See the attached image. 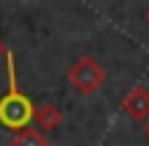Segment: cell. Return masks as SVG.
Wrapping results in <instances>:
<instances>
[{
    "mask_svg": "<svg viewBox=\"0 0 149 146\" xmlns=\"http://www.w3.org/2000/svg\"><path fill=\"white\" fill-rule=\"evenodd\" d=\"M144 17H146V22H149V8H146V14H144Z\"/></svg>",
    "mask_w": 149,
    "mask_h": 146,
    "instance_id": "ba28073f",
    "label": "cell"
},
{
    "mask_svg": "<svg viewBox=\"0 0 149 146\" xmlns=\"http://www.w3.org/2000/svg\"><path fill=\"white\" fill-rule=\"evenodd\" d=\"M122 110L135 121H146L149 119V91L144 86H133L122 99Z\"/></svg>",
    "mask_w": 149,
    "mask_h": 146,
    "instance_id": "3957f363",
    "label": "cell"
},
{
    "mask_svg": "<svg viewBox=\"0 0 149 146\" xmlns=\"http://www.w3.org/2000/svg\"><path fill=\"white\" fill-rule=\"evenodd\" d=\"M66 77H69V86H72L77 94L88 97V94H94L97 88H102V83H105L108 72L102 69V66L97 64L91 55H83V58H77V61L69 66Z\"/></svg>",
    "mask_w": 149,
    "mask_h": 146,
    "instance_id": "7a4b0ae2",
    "label": "cell"
},
{
    "mask_svg": "<svg viewBox=\"0 0 149 146\" xmlns=\"http://www.w3.org/2000/svg\"><path fill=\"white\" fill-rule=\"evenodd\" d=\"M6 69H8V91L0 97V124L8 130L19 132L28 130L36 113V105L31 102L28 94H22L19 83H17V66H14V53L6 55Z\"/></svg>",
    "mask_w": 149,
    "mask_h": 146,
    "instance_id": "6da1fadb",
    "label": "cell"
},
{
    "mask_svg": "<svg viewBox=\"0 0 149 146\" xmlns=\"http://www.w3.org/2000/svg\"><path fill=\"white\" fill-rule=\"evenodd\" d=\"M6 55H8V50H6V42H3V39H0V61H3Z\"/></svg>",
    "mask_w": 149,
    "mask_h": 146,
    "instance_id": "8992f818",
    "label": "cell"
},
{
    "mask_svg": "<svg viewBox=\"0 0 149 146\" xmlns=\"http://www.w3.org/2000/svg\"><path fill=\"white\" fill-rule=\"evenodd\" d=\"M8 146H53V143H50V138L44 135L42 130H36V127H28V130L14 132V138H11Z\"/></svg>",
    "mask_w": 149,
    "mask_h": 146,
    "instance_id": "5b68a950",
    "label": "cell"
},
{
    "mask_svg": "<svg viewBox=\"0 0 149 146\" xmlns=\"http://www.w3.org/2000/svg\"><path fill=\"white\" fill-rule=\"evenodd\" d=\"M144 132H146V138H149V119L144 121Z\"/></svg>",
    "mask_w": 149,
    "mask_h": 146,
    "instance_id": "52a82bcc",
    "label": "cell"
},
{
    "mask_svg": "<svg viewBox=\"0 0 149 146\" xmlns=\"http://www.w3.org/2000/svg\"><path fill=\"white\" fill-rule=\"evenodd\" d=\"M33 121H36V130L47 132V130H55V127L64 121V113H61L55 105L44 102V105H39V108H36V113H33Z\"/></svg>",
    "mask_w": 149,
    "mask_h": 146,
    "instance_id": "277c9868",
    "label": "cell"
}]
</instances>
